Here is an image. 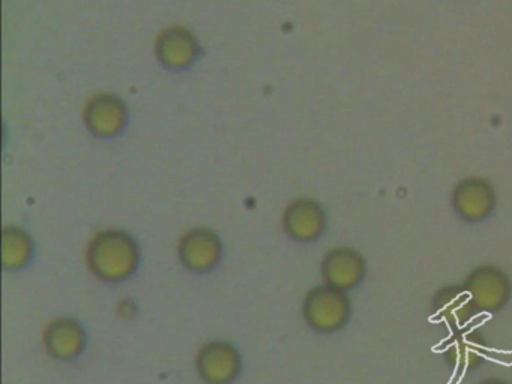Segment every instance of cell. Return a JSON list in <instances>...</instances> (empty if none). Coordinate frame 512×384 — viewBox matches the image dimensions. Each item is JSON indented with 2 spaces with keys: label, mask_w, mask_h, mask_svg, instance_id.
I'll return each mask as SVG.
<instances>
[{
  "label": "cell",
  "mask_w": 512,
  "mask_h": 384,
  "mask_svg": "<svg viewBox=\"0 0 512 384\" xmlns=\"http://www.w3.org/2000/svg\"><path fill=\"white\" fill-rule=\"evenodd\" d=\"M283 227L296 242H314L325 231V210L317 201L299 198L287 206L283 216Z\"/></svg>",
  "instance_id": "obj_6"
},
{
  "label": "cell",
  "mask_w": 512,
  "mask_h": 384,
  "mask_svg": "<svg viewBox=\"0 0 512 384\" xmlns=\"http://www.w3.org/2000/svg\"><path fill=\"white\" fill-rule=\"evenodd\" d=\"M322 275L326 284L338 290H352L361 284L365 276V261L352 248L331 249L323 258Z\"/></svg>",
  "instance_id": "obj_8"
},
{
  "label": "cell",
  "mask_w": 512,
  "mask_h": 384,
  "mask_svg": "<svg viewBox=\"0 0 512 384\" xmlns=\"http://www.w3.org/2000/svg\"><path fill=\"white\" fill-rule=\"evenodd\" d=\"M34 257V242L25 230L5 227L2 231V264L5 269L17 270L25 267Z\"/></svg>",
  "instance_id": "obj_12"
},
{
  "label": "cell",
  "mask_w": 512,
  "mask_h": 384,
  "mask_svg": "<svg viewBox=\"0 0 512 384\" xmlns=\"http://www.w3.org/2000/svg\"><path fill=\"white\" fill-rule=\"evenodd\" d=\"M86 125L100 137H112L124 128L127 111L113 95L94 96L85 108Z\"/></svg>",
  "instance_id": "obj_10"
},
{
  "label": "cell",
  "mask_w": 512,
  "mask_h": 384,
  "mask_svg": "<svg viewBox=\"0 0 512 384\" xmlns=\"http://www.w3.org/2000/svg\"><path fill=\"white\" fill-rule=\"evenodd\" d=\"M86 263L92 275L101 281H127L139 269V245L127 231H100L86 248Z\"/></svg>",
  "instance_id": "obj_1"
},
{
  "label": "cell",
  "mask_w": 512,
  "mask_h": 384,
  "mask_svg": "<svg viewBox=\"0 0 512 384\" xmlns=\"http://www.w3.org/2000/svg\"><path fill=\"white\" fill-rule=\"evenodd\" d=\"M481 384H506V383H503V381H500V380H487V381H482Z\"/></svg>",
  "instance_id": "obj_13"
},
{
  "label": "cell",
  "mask_w": 512,
  "mask_h": 384,
  "mask_svg": "<svg viewBox=\"0 0 512 384\" xmlns=\"http://www.w3.org/2000/svg\"><path fill=\"white\" fill-rule=\"evenodd\" d=\"M43 342L49 356L68 362L77 359L85 350L86 332L82 324L74 318H56L47 324Z\"/></svg>",
  "instance_id": "obj_7"
},
{
  "label": "cell",
  "mask_w": 512,
  "mask_h": 384,
  "mask_svg": "<svg viewBox=\"0 0 512 384\" xmlns=\"http://www.w3.org/2000/svg\"><path fill=\"white\" fill-rule=\"evenodd\" d=\"M509 284L506 275L496 267H481L469 278L473 302L484 311H496L508 302Z\"/></svg>",
  "instance_id": "obj_9"
},
{
  "label": "cell",
  "mask_w": 512,
  "mask_h": 384,
  "mask_svg": "<svg viewBox=\"0 0 512 384\" xmlns=\"http://www.w3.org/2000/svg\"><path fill=\"white\" fill-rule=\"evenodd\" d=\"M350 311L352 306L346 293L328 284L308 291L302 305V314L308 326L320 333L343 329L349 321Z\"/></svg>",
  "instance_id": "obj_2"
},
{
  "label": "cell",
  "mask_w": 512,
  "mask_h": 384,
  "mask_svg": "<svg viewBox=\"0 0 512 384\" xmlns=\"http://www.w3.org/2000/svg\"><path fill=\"white\" fill-rule=\"evenodd\" d=\"M196 369L206 384H232L242 371L238 348L227 341H211L196 356Z\"/></svg>",
  "instance_id": "obj_3"
},
{
  "label": "cell",
  "mask_w": 512,
  "mask_h": 384,
  "mask_svg": "<svg viewBox=\"0 0 512 384\" xmlns=\"http://www.w3.org/2000/svg\"><path fill=\"white\" fill-rule=\"evenodd\" d=\"M158 59L169 68H185L197 54L193 35L182 27H172L161 33L157 41Z\"/></svg>",
  "instance_id": "obj_11"
},
{
  "label": "cell",
  "mask_w": 512,
  "mask_h": 384,
  "mask_svg": "<svg viewBox=\"0 0 512 384\" xmlns=\"http://www.w3.org/2000/svg\"><path fill=\"white\" fill-rule=\"evenodd\" d=\"M178 255L185 269L211 272L223 258V245L218 234L209 228H191L179 240Z\"/></svg>",
  "instance_id": "obj_4"
},
{
  "label": "cell",
  "mask_w": 512,
  "mask_h": 384,
  "mask_svg": "<svg viewBox=\"0 0 512 384\" xmlns=\"http://www.w3.org/2000/svg\"><path fill=\"white\" fill-rule=\"evenodd\" d=\"M496 192L488 180L469 177L460 180L451 195V204L458 218L466 222H481L496 209Z\"/></svg>",
  "instance_id": "obj_5"
}]
</instances>
